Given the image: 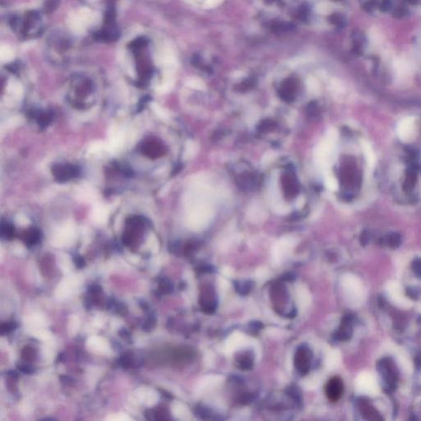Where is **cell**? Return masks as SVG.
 <instances>
[{
    "label": "cell",
    "instance_id": "cell-15",
    "mask_svg": "<svg viewBox=\"0 0 421 421\" xmlns=\"http://www.w3.org/2000/svg\"><path fill=\"white\" fill-rule=\"evenodd\" d=\"M307 112L310 116H316V114H317V105H316V103L312 102L308 105Z\"/></svg>",
    "mask_w": 421,
    "mask_h": 421
},
{
    "label": "cell",
    "instance_id": "cell-8",
    "mask_svg": "<svg viewBox=\"0 0 421 421\" xmlns=\"http://www.w3.org/2000/svg\"><path fill=\"white\" fill-rule=\"evenodd\" d=\"M202 307L207 312L215 310L216 301L214 299V294L213 291H210L208 288L204 291V296H202Z\"/></svg>",
    "mask_w": 421,
    "mask_h": 421
},
{
    "label": "cell",
    "instance_id": "cell-10",
    "mask_svg": "<svg viewBox=\"0 0 421 421\" xmlns=\"http://www.w3.org/2000/svg\"><path fill=\"white\" fill-rule=\"evenodd\" d=\"M87 345H88V347H90L91 349L94 350V351H104V352H105V351L109 349L107 343L103 341L102 339L97 338V337H93V338L90 339L88 341V343H87Z\"/></svg>",
    "mask_w": 421,
    "mask_h": 421
},
{
    "label": "cell",
    "instance_id": "cell-6",
    "mask_svg": "<svg viewBox=\"0 0 421 421\" xmlns=\"http://www.w3.org/2000/svg\"><path fill=\"white\" fill-rule=\"evenodd\" d=\"M284 194L287 198H295L299 191V185L297 179L292 173H286L281 178Z\"/></svg>",
    "mask_w": 421,
    "mask_h": 421
},
{
    "label": "cell",
    "instance_id": "cell-4",
    "mask_svg": "<svg viewBox=\"0 0 421 421\" xmlns=\"http://www.w3.org/2000/svg\"><path fill=\"white\" fill-rule=\"evenodd\" d=\"M141 151L145 156L156 159L157 157L163 156L165 152V147L155 139H148L141 145Z\"/></svg>",
    "mask_w": 421,
    "mask_h": 421
},
{
    "label": "cell",
    "instance_id": "cell-1",
    "mask_svg": "<svg viewBox=\"0 0 421 421\" xmlns=\"http://www.w3.org/2000/svg\"><path fill=\"white\" fill-rule=\"evenodd\" d=\"M312 353L307 347H299L295 356V366L301 374H307L311 366Z\"/></svg>",
    "mask_w": 421,
    "mask_h": 421
},
{
    "label": "cell",
    "instance_id": "cell-12",
    "mask_svg": "<svg viewBox=\"0 0 421 421\" xmlns=\"http://www.w3.org/2000/svg\"><path fill=\"white\" fill-rule=\"evenodd\" d=\"M277 127V124L272 120H265L259 124L258 127V132H269L274 130Z\"/></svg>",
    "mask_w": 421,
    "mask_h": 421
},
{
    "label": "cell",
    "instance_id": "cell-9",
    "mask_svg": "<svg viewBox=\"0 0 421 421\" xmlns=\"http://www.w3.org/2000/svg\"><path fill=\"white\" fill-rule=\"evenodd\" d=\"M295 86L294 83H286L280 91L281 98L287 102H291L294 100L295 95Z\"/></svg>",
    "mask_w": 421,
    "mask_h": 421
},
{
    "label": "cell",
    "instance_id": "cell-2",
    "mask_svg": "<svg viewBox=\"0 0 421 421\" xmlns=\"http://www.w3.org/2000/svg\"><path fill=\"white\" fill-rule=\"evenodd\" d=\"M52 173L58 181L65 182L79 176V169L75 165L59 164L52 167Z\"/></svg>",
    "mask_w": 421,
    "mask_h": 421
},
{
    "label": "cell",
    "instance_id": "cell-16",
    "mask_svg": "<svg viewBox=\"0 0 421 421\" xmlns=\"http://www.w3.org/2000/svg\"><path fill=\"white\" fill-rule=\"evenodd\" d=\"M223 0H206V3H205V7L206 8H213V7H217V5H219L221 2H222Z\"/></svg>",
    "mask_w": 421,
    "mask_h": 421
},
{
    "label": "cell",
    "instance_id": "cell-5",
    "mask_svg": "<svg viewBox=\"0 0 421 421\" xmlns=\"http://www.w3.org/2000/svg\"><path fill=\"white\" fill-rule=\"evenodd\" d=\"M343 389H344V386H343L342 380L338 377H334V378H331L325 387V392H326L328 398L331 401L336 403L342 396Z\"/></svg>",
    "mask_w": 421,
    "mask_h": 421
},
{
    "label": "cell",
    "instance_id": "cell-14",
    "mask_svg": "<svg viewBox=\"0 0 421 421\" xmlns=\"http://www.w3.org/2000/svg\"><path fill=\"white\" fill-rule=\"evenodd\" d=\"M239 363H240V366L243 370H248L250 368L252 367V359H250L248 355H247V356L242 357L239 360Z\"/></svg>",
    "mask_w": 421,
    "mask_h": 421
},
{
    "label": "cell",
    "instance_id": "cell-11",
    "mask_svg": "<svg viewBox=\"0 0 421 421\" xmlns=\"http://www.w3.org/2000/svg\"><path fill=\"white\" fill-rule=\"evenodd\" d=\"M363 150L368 164H369V165H370L371 167H373L374 164H375V156H374L373 149L371 148L369 143H365L363 144Z\"/></svg>",
    "mask_w": 421,
    "mask_h": 421
},
{
    "label": "cell",
    "instance_id": "cell-3",
    "mask_svg": "<svg viewBox=\"0 0 421 421\" xmlns=\"http://www.w3.org/2000/svg\"><path fill=\"white\" fill-rule=\"evenodd\" d=\"M397 135L400 140L404 142H410L415 138V123L412 117H407L400 120L397 125Z\"/></svg>",
    "mask_w": 421,
    "mask_h": 421
},
{
    "label": "cell",
    "instance_id": "cell-13",
    "mask_svg": "<svg viewBox=\"0 0 421 421\" xmlns=\"http://www.w3.org/2000/svg\"><path fill=\"white\" fill-rule=\"evenodd\" d=\"M52 120V114L50 113H45L42 114L38 118V122H39L40 126L42 128H46L47 127Z\"/></svg>",
    "mask_w": 421,
    "mask_h": 421
},
{
    "label": "cell",
    "instance_id": "cell-17",
    "mask_svg": "<svg viewBox=\"0 0 421 421\" xmlns=\"http://www.w3.org/2000/svg\"><path fill=\"white\" fill-rule=\"evenodd\" d=\"M111 419V420H122V421H124V420H128V419H128V417L125 416V415H121V414H120V415H116V416L111 417V418H110V419Z\"/></svg>",
    "mask_w": 421,
    "mask_h": 421
},
{
    "label": "cell",
    "instance_id": "cell-7",
    "mask_svg": "<svg viewBox=\"0 0 421 421\" xmlns=\"http://www.w3.org/2000/svg\"><path fill=\"white\" fill-rule=\"evenodd\" d=\"M236 182L241 189H251L258 184V177L253 173L242 174L237 178Z\"/></svg>",
    "mask_w": 421,
    "mask_h": 421
}]
</instances>
